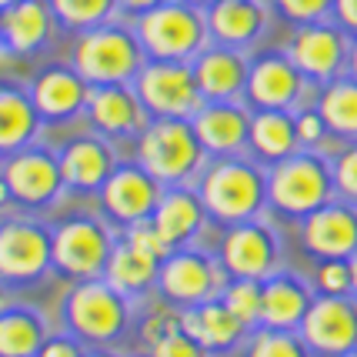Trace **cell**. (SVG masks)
Segmentation results:
<instances>
[{"instance_id": "42", "label": "cell", "mask_w": 357, "mask_h": 357, "mask_svg": "<svg viewBox=\"0 0 357 357\" xmlns=\"http://www.w3.org/2000/svg\"><path fill=\"white\" fill-rule=\"evenodd\" d=\"M144 354L147 357H211L201 344L187 334L184 327H181V331H174V334H167L164 341H157L154 347H147Z\"/></svg>"}, {"instance_id": "14", "label": "cell", "mask_w": 357, "mask_h": 357, "mask_svg": "<svg viewBox=\"0 0 357 357\" xmlns=\"http://www.w3.org/2000/svg\"><path fill=\"white\" fill-rule=\"evenodd\" d=\"M351 40H354V37L331 17V20L291 27L287 40H284V54L294 61V67L304 77L321 87V84L341 77L344 70H347Z\"/></svg>"}, {"instance_id": "30", "label": "cell", "mask_w": 357, "mask_h": 357, "mask_svg": "<svg viewBox=\"0 0 357 357\" xmlns=\"http://www.w3.org/2000/svg\"><path fill=\"white\" fill-rule=\"evenodd\" d=\"M297 151H301V140L294 127V110H250L248 154L257 164L271 167Z\"/></svg>"}, {"instance_id": "21", "label": "cell", "mask_w": 357, "mask_h": 357, "mask_svg": "<svg viewBox=\"0 0 357 357\" xmlns=\"http://www.w3.org/2000/svg\"><path fill=\"white\" fill-rule=\"evenodd\" d=\"M204 17H207L211 44H224L248 54L264 44L271 24L278 20L271 0H218L204 10Z\"/></svg>"}, {"instance_id": "52", "label": "cell", "mask_w": 357, "mask_h": 357, "mask_svg": "<svg viewBox=\"0 0 357 357\" xmlns=\"http://www.w3.org/2000/svg\"><path fill=\"white\" fill-rule=\"evenodd\" d=\"M17 0H0V10H7V7H14Z\"/></svg>"}, {"instance_id": "4", "label": "cell", "mask_w": 357, "mask_h": 357, "mask_svg": "<svg viewBox=\"0 0 357 357\" xmlns=\"http://www.w3.org/2000/svg\"><path fill=\"white\" fill-rule=\"evenodd\" d=\"M337 197L331 157L321 151H297L267 167V218L297 224Z\"/></svg>"}, {"instance_id": "34", "label": "cell", "mask_w": 357, "mask_h": 357, "mask_svg": "<svg viewBox=\"0 0 357 357\" xmlns=\"http://www.w3.org/2000/svg\"><path fill=\"white\" fill-rule=\"evenodd\" d=\"M241 351L244 357H314L297 331H274V327H254Z\"/></svg>"}, {"instance_id": "29", "label": "cell", "mask_w": 357, "mask_h": 357, "mask_svg": "<svg viewBox=\"0 0 357 357\" xmlns=\"http://www.w3.org/2000/svg\"><path fill=\"white\" fill-rule=\"evenodd\" d=\"M40 130H44V121L33 107L27 84L0 80V157L40 140Z\"/></svg>"}, {"instance_id": "54", "label": "cell", "mask_w": 357, "mask_h": 357, "mask_svg": "<svg viewBox=\"0 0 357 357\" xmlns=\"http://www.w3.org/2000/svg\"><path fill=\"white\" fill-rule=\"evenodd\" d=\"M347 357H357V351H354V354H347Z\"/></svg>"}, {"instance_id": "1", "label": "cell", "mask_w": 357, "mask_h": 357, "mask_svg": "<svg viewBox=\"0 0 357 357\" xmlns=\"http://www.w3.org/2000/svg\"><path fill=\"white\" fill-rule=\"evenodd\" d=\"M194 187L207 207L211 224L220 231L244 220L267 218V167L250 154L207 157Z\"/></svg>"}, {"instance_id": "31", "label": "cell", "mask_w": 357, "mask_h": 357, "mask_svg": "<svg viewBox=\"0 0 357 357\" xmlns=\"http://www.w3.org/2000/svg\"><path fill=\"white\" fill-rule=\"evenodd\" d=\"M50 337V321L33 304L10 301L0 311V357H37Z\"/></svg>"}, {"instance_id": "40", "label": "cell", "mask_w": 357, "mask_h": 357, "mask_svg": "<svg viewBox=\"0 0 357 357\" xmlns=\"http://www.w3.org/2000/svg\"><path fill=\"white\" fill-rule=\"evenodd\" d=\"M314 294H351V267L347 261H314L311 271Z\"/></svg>"}, {"instance_id": "39", "label": "cell", "mask_w": 357, "mask_h": 357, "mask_svg": "<svg viewBox=\"0 0 357 357\" xmlns=\"http://www.w3.org/2000/svg\"><path fill=\"white\" fill-rule=\"evenodd\" d=\"M271 7H274V17L284 20L287 27L331 20L334 14V0H271Z\"/></svg>"}, {"instance_id": "23", "label": "cell", "mask_w": 357, "mask_h": 357, "mask_svg": "<svg viewBox=\"0 0 357 357\" xmlns=\"http://www.w3.org/2000/svg\"><path fill=\"white\" fill-rule=\"evenodd\" d=\"M190 124H194V134L207 157L248 154L250 107L244 100H204L194 110Z\"/></svg>"}, {"instance_id": "5", "label": "cell", "mask_w": 357, "mask_h": 357, "mask_svg": "<svg viewBox=\"0 0 357 357\" xmlns=\"http://www.w3.org/2000/svg\"><path fill=\"white\" fill-rule=\"evenodd\" d=\"M130 157L164 187L194 184L207 164V154L187 117H151L130 144Z\"/></svg>"}, {"instance_id": "26", "label": "cell", "mask_w": 357, "mask_h": 357, "mask_svg": "<svg viewBox=\"0 0 357 357\" xmlns=\"http://www.w3.org/2000/svg\"><path fill=\"white\" fill-rule=\"evenodd\" d=\"M181 327H184L187 334L201 344L211 357L241 351L250 334L248 327L227 311V304H224L220 297H211V301L194 304V307H184V311H181Z\"/></svg>"}, {"instance_id": "16", "label": "cell", "mask_w": 357, "mask_h": 357, "mask_svg": "<svg viewBox=\"0 0 357 357\" xmlns=\"http://www.w3.org/2000/svg\"><path fill=\"white\" fill-rule=\"evenodd\" d=\"M314 357H347L357 351V297L314 294L311 307L297 327Z\"/></svg>"}, {"instance_id": "44", "label": "cell", "mask_w": 357, "mask_h": 357, "mask_svg": "<svg viewBox=\"0 0 357 357\" xmlns=\"http://www.w3.org/2000/svg\"><path fill=\"white\" fill-rule=\"evenodd\" d=\"M331 17H334L351 37H357V0H334V14Z\"/></svg>"}, {"instance_id": "53", "label": "cell", "mask_w": 357, "mask_h": 357, "mask_svg": "<svg viewBox=\"0 0 357 357\" xmlns=\"http://www.w3.org/2000/svg\"><path fill=\"white\" fill-rule=\"evenodd\" d=\"M130 357H147V354H130Z\"/></svg>"}, {"instance_id": "13", "label": "cell", "mask_w": 357, "mask_h": 357, "mask_svg": "<svg viewBox=\"0 0 357 357\" xmlns=\"http://www.w3.org/2000/svg\"><path fill=\"white\" fill-rule=\"evenodd\" d=\"M160 194H164L160 181H154L134 157H121V164L114 167L107 184L97 190L93 207L104 214V220L114 231H127L137 220L154 218Z\"/></svg>"}, {"instance_id": "12", "label": "cell", "mask_w": 357, "mask_h": 357, "mask_svg": "<svg viewBox=\"0 0 357 357\" xmlns=\"http://www.w3.org/2000/svg\"><path fill=\"white\" fill-rule=\"evenodd\" d=\"M214 254L224 274L241 280H267L284 267V241L271 218L224 227Z\"/></svg>"}, {"instance_id": "33", "label": "cell", "mask_w": 357, "mask_h": 357, "mask_svg": "<svg viewBox=\"0 0 357 357\" xmlns=\"http://www.w3.org/2000/svg\"><path fill=\"white\" fill-rule=\"evenodd\" d=\"M63 33L91 31L117 17V0H47Z\"/></svg>"}, {"instance_id": "35", "label": "cell", "mask_w": 357, "mask_h": 357, "mask_svg": "<svg viewBox=\"0 0 357 357\" xmlns=\"http://www.w3.org/2000/svg\"><path fill=\"white\" fill-rule=\"evenodd\" d=\"M220 301L227 304V311L241 321V324L254 331L261 327V280H241V278H227L224 291H220Z\"/></svg>"}, {"instance_id": "17", "label": "cell", "mask_w": 357, "mask_h": 357, "mask_svg": "<svg viewBox=\"0 0 357 357\" xmlns=\"http://www.w3.org/2000/svg\"><path fill=\"white\" fill-rule=\"evenodd\" d=\"M27 93H31L44 127H61V124L84 121L91 84L80 77L67 61H50V63H40L27 77Z\"/></svg>"}, {"instance_id": "15", "label": "cell", "mask_w": 357, "mask_h": 357, "mask_svg": "<svg viewBox=\"0 0 357 357\" xmlns=\"http://www.w3.org/2000/svg\"><path fill=\"white\" fill-rule=\"evenodd\" d=\"M134 91L151 117H194L204 104L190 61H147L134 77Z\"/></svg>"}, {"instance_id": "24", "label": "cell", "mask_w": 357, "mask_h": 357, "mask_svg": "<svg viewBox=\"0 0 357 357\" xmlns=\"http://www.w3.org/2000/svg\"><path fill=\"white\" fill-rule=\"evenodd\" d=\"M190 67H194V80H197V91L204 100H244L250 70L248 50L207 44L190 61Z\"/></svg>"}, {"instance_id": "38", "label": "cell", "mask_w": 357, "mask_h": 357, "mask_svg": "<svg viewBox=\"0 0 357 357\" xmlns=\"http://www.w3.org/2000/svg\"><path fill=\"white\" fill-rule=\"evenodd\" d=\"M331 174H334L337 201L357 204V140L341 144L337 151H331Z\"/></svg>"}, {"instance_id": "47", "label": "cell", "mask_w": 357, "mask_h": 357, "mask_svg": "<svg viewBox=\"0 0 357 357\" xmlns=\"http://www.w3.org/2000/svg\"><path fill=\"white\" fill-rule=\"evenodd\" d=\"M347 267H351V294L357 297V250L347 257Z\"/></svg>"}, {"instance_id": "20", "label": "cell", "mask_w": 357, "mask_h": 357, "mask_svg": "<svg viewBox=\"0 0 357 357\" xmlns=\"http://www.w3.org/2000/svg\"><path fill=\"white\" fill-rule=\"evenodd\" d=\"M151 114L137 97L134 84H107V87H91L87 110H84V124L93 134L107 137L117 147H130L137 134L147 127Z\"/></svg>"}, {"instance_id": "2", "label": "cell", "mask_w": 357, "mask_h": 357, "mask_svg": "<svg viewBox=\"0 0 357 357\" xmlns=\"http://www.w3.org/2000/svg\"><path fill=\"white\" fill-rule=\"evenodd\" d=\"M67 63L91 87H107V84H134L140 67L147 63V54L134 31V20L114 17L91 31L70 33Z\"/></svg>"}, {"instance_id": "27", "label": "cell", "mask_w": 357, "mask_h": 357, "mask_svg": "<svg viewBox=\"0 0 357 357\" xmlns=\"http://www.w3.org/2000/svg\"><path fill=\"white\" fill-rule=\"evenodd\" d=\"M261 327L297 331L314 301V287L304 274L280 267L278 274L261 280Z\"/></svg>"}, {"instance_id": "43", "label": "cell", "mask_w": 357, "mask_h": 357, "mask_svg": "<svg viewBox=\"0 0 357 357\" xmlns=\"http://www.w3.org/2000/svg\"><path fill=\"white\" fill-rule=\"evenodd\" d=\"M87 344L77 341L70 331H50V337L44 341V347L37 351V357H87Z\"/></svg>"}, {"instance_id": "3", "label": "cell", "mask_w": 357, "mask_h": 357, "mask_svg": "<svg viewBox=\"0 0 357 357\" xmlns=\"http://www.w3.org/2000/svg\"><path fill=\"white\" fill-rule=\"evenodd\" d=\"M137 321V304L104 278L77 280L61 301V324L87 347H117Z\"/></svg>"}, {"instance_id": "7", "label": "cell", "mask_w": 357, "mask_h": 357, "mask_svg": "<svg viewBox=\"0 0 357 357\" xmlns=\"http://www.w3.org/2000/svg\"><path fill=\"white\" fill-rule=\"evenodd\" d=\"M147 61H194L211 44L207 17L190 0H167L134 20Z\"/></svg>"}, {"instance_id": "18", "label": "cell", "mask_w": 357, "mask_h": 357, "mask_svg": "<svg viewBox=\"0 0 357 357\" xmlns=\"http://www.w3.org/2000/svg\"><path fill=\"white\" fill-rule=\"evenodd\" d=\"M57 157H61L63 184L70 197H97V190L107 184L114 167L121 164V147L110 144L107 137L93 134L91 127L80 130L74 137L57 144Z\"/></svg>"}, {"instance_id": "25", "label": "cell", "mask_w": 357, "mask_h": 357, "mask_svg": "<svg viewBox=\"0 0 357 357\" xmlns=\"http://www.w3.org/2000/svg\"><path fill=\"white\" fill-rule=\"evenodd\" d=\"M154 227L160 231V237L177 248H190V244H201V237L211 227L207 218V207H204L201 194L194 184H177V187H164L160 201L154 211Z\"/></svg>"}, {"instance_id": "10", "label": "cell", "mask_w": 357, "mask_h": 357, "mask_svg": "<svg viewBox=\"0 0 357 357\" xmlns=\"http://www.w3.org/2000/svg\"><path fill=\"white\" fill-rule=\"evenodd\" d=\"M317 84L304 77L284 47H254L244 104L250 110H297L314 104Z\"/></svg>"}, {"instance_id": "48", "label": "cell", "mask_w": 357, "mask_h": 357, "mask_svg": "<svg viewBox=\"0 0 357 357\" xmlns=\"http://www.w3.org/2000/svg\"><path fill=\"white\" fill-rule=\"evenodd\" d=\"M87 357H124V354H117L114 347H91V351H87Z\"/></svg>"}, {"instance_id": "51", "label": "cell", "mask_w": 357, "mask_h": 357, "mask_svg": "<svg viewBox=\"0 0 357 357\" xmlns=\"http://www.w3.org/2000/svg\"><path fill=\"white\" fill-rule=\"evenodd\" d=\"M190 3H194V7H201V10H207V7H211V3H218V0H190Z\"/></svg>"}, {"instance_id": "45", "label": "cell", "mask_w": 357, "mask_h": 357, "mask_svg": "<svg viewBox=\"0 0 357 357\" xmlns=\"http://www.w3.org/2000/svg\"><path fill=\"white\" fill-rule=\"evenodd\" d=\"M160 3H167V0H117V17L137 20L140 14L154 10V7H160Z\"/></svg>"}, {"instance_id": "32", "label": "cell", "mask_w": 357, "mask_h": 357, "mask_svg": "<svg viewBox=\"0 0 357 357\" xmlns=\"http://www.w3.org/2000/svg\"><path fill=\"white\" fill-rule=\"evenodd\" d=\"M314 107L324 117L331 137L337 144H351L357 140V77L344 70L341 77L327 80L317 87Z\"/></svg>"}, {"instance_id": "9", "label": "cell", "mask_w": 357, "mask_h": 357, "mask_svg": "<svg viewBox=\"0 0 357 357\" xmlns=\"http://www.w3.org/2000/svg\"><path fill=\"white\" fill-rule=\"evenodd\" d=\"M54 274L50 224L37 214H3L0 218V280L7 287H31Z\"/></svg>"}, {"instance_id": "41", "label": "cell", "mask_w": 357, "mask_h": 357, "mask_svg": "<svg viewBox=\"0 0 357 357\" xmlns=\"http://www.w3.org/2000/svg\"><path fill=\"white\" fill-rule=\"evenodd\" d=\"M121 237L124 241H130L134 248H140V250H147L151 257H157V261H164L167 254H171V244L160 237V231L154 227V220L147 218V220H137V224H130L127 231H121Z\"/></svg>"}, {"instance_id": "36", "label": "cell", "mask_w": 357, "mask_h": 357, "mask_svg": "<svg viewBox=\"0 0 357 357\" xmlns=\"http://www.w3.org/2000/svg\"><path fill=\"white\" fill-rule=\"evenodd\" d=\"M144 304H147V307H144V314H140L134 324H137V337H140V344H144V351H147V347H154L157 341H164L167 334L181 331V311L171 307V304H164L160 297H147Z\"/></svg>"}, {"instance_id": "37", "label": "cell", "mask_w": 357, "mask_h": 357, "mask_svg": "<svg viewBox=\"0 0 357 357\" xmlns=\"http://www.w3.org/2000/svg\"><path fill=\"white\" fill-rule=\"evenodd\" d=\"M294 127H297V140H301V147H304V151H321V154L331 157V151H337V147H341L337 140L331 137L324 117L317 114L314 104L294 110Z\"/></svg>"}, {"instance_id": "28", "label": "cell", "mask_w": 357, "mask_h": 357, "mask_svg": "<svg viewBox=\"0 0 357 357\" xmlns=\"http://www.w3.org/2000/svg\"><path fill=\"white\" fill-rule=\"evenodd\" d=\"M157 274H160V261L157 257L134 248L124 237H117V244H114L107 257V267H104V280L114 291H121L134 304H144L157 291Z\"/></svg>"}, {"instance_id": "6", "label": "cell", "mask_w": 357, "mask_h": 357, "mask_svg": "<svg viewBox=\"0 0 357 357\" xmlns=\"http://www.w3.org/2000/svg\"><path fill=\"white\" fill-rule=\"evenodd\" d=\"M121 231H114L104 214L91 211H70L50 224V244H54V274L67 284L104 278V267Z\"/></svg>"}, {"instance_id": "49", "label": "cell", "mask_w": 357, "mask_h": 357, "mask_svg": "<svg viewBox=\"0 0 357 357\" xmlns=\"http://www.w3.org/2000/svg\"><path fill=\"white\" fill-rule=\"evenodd\" d=\"M3 207H14V204H10V190H7L3 177H0V211H3Z\"/></svg>"}, {"instance_id": "11", "label": "cell", "mask_w": 357, "mask_h": 357, "mask_svg": "<svg viewBox=\"0 0 357 357\" xmlns=\"http://www.w3.org/2000/svg\"><path fill=\"white\" fill-rule=\"evenodd\" d=\"M227 284V274L220 267L218 254L204 244H190V248H177L160 261V274H157V291L164 304H171L177 311L204 304L211 297H220Z\"/></svg>"}, {"instance_id": "50", "label": "cell", "mask_w": 357, "mask_h": 357, "mask_svg": "<svg viewBox=\"0 0 357 357\" xmlns=\"http://www.w3.org/2000/svg\"><path fill=\"white\" fill-rule=\"evenodd\" d=\"M7 304H10V287H7V284L0 280V311H3Z\"/></svg>"}, {"instance_id": "22", "label": "cell", "mask_w": 357, "mask_h": 357, "mask_svg": "<svg viewBox=\"0 0 357 357\" xmlns=\"http://www.w3.org/2000/svg\"><path fill=\"white\" fill-rule=\"evenodd\" d=\"M61 24L47 0H17L14 7L0 10V44L20 61H37L57 40Z\"/></svg>"}, {"instance_id": "19", "label": "cell", "mask_w": 357, "mask_h": 357, "mask_svg": "<svg viewBox=\"0 0 357 357\" xmlns=\"http://www.w3.org/2000/svg\"><path fill=\"white\" fill-rule=\"evenodd\" d=\"M294 237L311 261H347L357 250V204L334 197L297 220Z\"/></svg>"}, {"instance_id": "8", "label": "cell", "mask_w": 357, "mask_h": 357, "mask_svg": "<svg viewBox=\"0 0 357 357\" xmlns=\"http://www.w3.org/2000/svg\"><path fill=\"white\" fill-rule=\"evenodd\" d=\"M0 177H3V184L10 190V204L27 211V214L50 211V207H57L67 197L57 147L40 144V140L20 147L14 154L0 157Z\"/></svg>"}, {"instance_id": "46", "label": "cell", "mask_w": 357, "mask_h": 357, "mask_svg": "<svg viewBox=\"0 0 357 357\" xmlns=\"http://www.w3.org/2000/svg\"><path fill=\"white\" fill-rule=\"evenodd\" d=\"M347 74L357 77V37L351 40V54H347Z\"/></svg>"}]
</instances>
